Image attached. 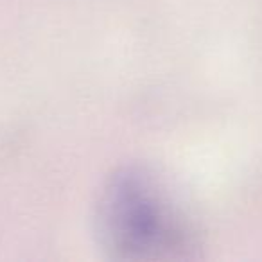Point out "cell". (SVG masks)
I'll list each match as a JSON object with an SVG mask.
<instances>
[{"mask_svg": "<svg viewBox=\"0 0 262 262\" xmlns=\"http://www.w3.org/2000/svg\"><path fill=\"white\" fill-rule=\"evenodd\" d=\"M99 235L104 248L127 260L176 258L192 248L187 217L164 183L140 169L112 178L97 207Z\"/></svg>", "mask_w": 262, "mask_h": 262, "instance_id": "1", "label": "cell"}]
</instances>
